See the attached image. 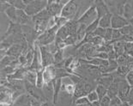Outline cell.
Here are the masks:
<instances>
[{
    "label": "cell",
    "mask_w": 133,
    "mask_h": 106,
    "mask_svg": "<svg viewBox=\"0 0 133 106\" xmlns=\"http://www.w3.org/2000/svg\"><path fill=\"white\" fill-rule=\"evenodd\" d=\"M58 30L59 28L57 26L46 30L37 38L34 43L38 44L39 46H46L50 44H52L53 42H55Z\"/></svg>",
    "instance_id": "obj_1"
},
{
    "label": "cell",
    "mask_w": 133,
    "mask_h": 106,
    "mask_svg": "<svg viewBox=\"0 0 133 106\" xmlns=\"http://www.w3.org/2000/svg\"><path fill=\"white\" fill-rule=\"evenodd\" d=\"M97 18H98L96 6L92 4L81 15V17L77 19V22L79 24H84L88 27Z\"/></svg>",
    "instance_id": "obj_2"
},
{
    "label": "cell",
    "mask_w": 133,
    "mask_h": 106,
    "mask_svg": "<svg viewBox=\"0 0 133 106\" xmlns=\"http://www.w3.org/2000/svg\"><path fill=\"white\" fill-rule=\"evenodd\" d=\"M47 3L48 1L45 0H31L30 3L26 6L25 11L29 16L34 17L45 10L47 6Z\"/></svg>",
    "instance_id": "obj_3"
},
{
    "label": "cell",
    "mask_w": 133,
    "mask_h": 106,
    "mask_svg": "<svg viewBox=\"0 0 133 106\" xmlns=\"http://www.w3.org/2000/svg\"><path fill=\"white\" fill-rule=\"evenodd\" d=\"M78 6H79V4L77 2L74 1V0L68 1L62 10L61 16L67 18L69 21L72 20L75 17V15H77Z\"/></svg>",
    "instance_id": "obj_4"
},
{
    "label": "cell",
    "mask_w": 133,
    "mask_h": 106,
    "mask_svg": "<svg viewBox=\"0 0 133 106\" xmlns=\"http://www.w3.org/2000/svg\"><path fill=\"white\" fill-rule=\"evenodd\" d=\"M68 1H48L46 10L51 17L61 15L62 10Z\"/></svg>",
    "instance_id": "obj_5"
},
{
    "label": "cell",
    "mask_w": 133,
    "mask_h": 106,
    "mask_svg": "<svg viewBox=\"0 0 133 106\" xmlns=\"http://www.w3.org/2000/svg\"><path fill=\"white\" fill-rule=\"evenodd\" d=\"M39 51L41 55V62L43 69L54 65V54L48 51L45 46H39Z\"/></svg>",
    "instance_id": "obj_6"
},
{
    "label": "cell",
    "mask_w": 133,
    "mask_h": 106,
    "mask_svg": "<svg viewBox=\"0 0 133 106\" xmlns=\"http://www.w3.org/2000/svg\"><path fill=\"white\" fill-rule=\"evenodd\" d=\"M131 89L128 84L125 78L121 79L119 82V90L117 97L123 102H128Z\"/></svg>",
    "instance_id": "obj_7"
},
{
    "label": "cell",
    "mask_w": 133,
    "mask_h": 106,
    "mask_svg": "<svg viewBox=\"0 0 133 106\" xmlns=\"http://www.w3.org/2000/svg\"><path fill=\"white\" fill-rule=\"evenodd\" d=\"M104 2L111 14L123 15L124 6L126 1H104Z\"/></svg>",
    "instance_id": "obj_8"
},
{
    "label": "cell",
    "mask_w": 133,
    "mask_h": 106,
    "mask_svg": "<svg viewBox=\"0 0 133 106\" xmlns=\"http://www.w3.org/2000/svg\"><path fill=\"white\" fill-rule=\"evenodd\" d=\"M129 24H130V22L127 20L123 15H112L111 28H112L113 30H120L121 28Z\"/></svg>",
    "instance_id": "obj_9"
},
{
    "label": "cell",
    "mask_w": 133,
    "mask_h": 106,
    "mask_svg": "<svg viewBox=\"0 0 133 106\" xmlns=\"http://www.w3.org/2000/svg\"><path fill=\"white\" fill-rule=\"evenodd\" d=\"M56 66L54 65L48 66L43 69V78L45 85L51 84L53 81L56 79Z\"/></svg>",
    "instance_id": "obj_10"
},
{
    "label": "cell",
    "mask_w": 133,
    "mask_h": 106,
    "mask_svg": "<svg viewBox=\"0 0 133 106\" xmlns=\"http://www.w3.org/2000/svg\"><path fill=\"white\" fill-rule=\"evenodd\" d=\"M53 103L55 104L57 103L59 92L62 89V78H56L53 81Z\"/></svg>",
    "instance_id": "obj_11"
},
{
    "label": "cell",
    "mask_w": 133,
    "mask_h": 106,
    "mask_svg": "<svg viewBox=\"0 0 133 106\" xmlns=\"http://www.w3.org/2000/svg\"><path fill=\"white\" fill-rule=\"evenodd\" d=\"M93 4L96 6L99 18L103 17L104 15L109 13V10H108V8L104 1H96L93 3Z\"/></svg>",
    "instance_id": "obj_12"
},
{
    "label": "cell",
    "mask_w": 133,
    "mask_h": 106,
    "mask_svg": "<svg viewBox=\"0 0 133 106\" xmlns=\"http://www.w3.org/2000/svg\"><path fill=\"white\" fill-rule=\"evenodd\" d=\"M123 16L129 22L133 18V1H126L124 6Z\"/></svg>",
    "instance_id": "obj_13"
},
{
    "label": "cell",
    "mask_w": 133,
    "mask_h": 106,
    "mask_svg": "<svg viewBox=\"0 0 133 106\" xmlns=\"http://www.w3.org/2000/svg\"><path fill=\"white\" fill-rule=\"evenodd\" d=\"M112 17V14H111L110 12L101 17L99 20V27L104 29L111 28Z\"/></svg>",
    "instance_id": "obj_14"
},
{
    "label": "cell",
    "mask_w": 133,
    "mask_h": 106,
    "mask_svg": "<svg viewBox=\"0 0 133 106\" xmlns=\"http://www.w3.org/2000/svg\"><path fill=\"white\" fill-rule=\"evenodd\" d=\"M116 62L118 65H129L133 63V57L127 54L118 56Z\"/></svg>",
    "instance_id": "obj_15"
},
{
    "label": "cell",
    "mask_w": 133,
    "mask_h": 106,
    "mask_svg": "<svg viewBox=\"0 0 133 106\" xmlns=\"http://www.w3.org/2000/svg\"><path fill=\"white\" fill-rule=\"evenodd\" d=\"M30 104V97L29 94H22V95L13 103L12 106H28Z\"/></svg>",
    "instance_id": "obj_16"
},
{
    "label": "cell",
    "mask_w": 133,
    "mask_h": 106,
    "mask_svg": "<svg viewBox=\"0 0 133 106\" xmlns=\"http://www.w3.org/2000/svg\"><path fill=\"white\" fill-rule=\"evenodd\" d=\"M131 65H119L116 69V70L115 71V74L117 77H124L128 75V74L131 71Z\"/></svg>",
    "instance_id": "obj_17"
},
{
    "label": "cell",
    "mask_w": 133,
    "mask_h": 106,
    "mask_svg": "<svg viewBox=\"0 0 133 106\" xmlns=\"http://www.w3.org/2000/svg\"><path fill=\"white\" fill-rule=\"evenodd\" d=\"M4 14L8 17V18L10 22H13L16 23V22H17V9L15 6L10 5L6 10Z\"/></svg>",
    "instance_id": "obj_18"
},
{
    "label": "cell",
    "mask_w": 133,
    "mask_h": 106,
    "mask_svg": "<svg viewBox=\"0 0 133 106\" xmlns=\"http://www.w3.org/2000/svg\"><path fill=\"white\" fill-rule=\"evenodd\" d=\"M25 81H26L29 83L36 85V81H37V71L35 70H32L28 69V71L26 73Z\"/></svg>",
    "instance_id": "obj_19"
},
{
    "label": "cell",
    "mask_w": 133,
    "mask_h": 106,
    "mask_svg": "<svg viewBox=\"0 0 133 106\" xmlns=\"http://www.w3.org/2000/svg\"><path fill=\"white\" fill-rule=\"evenodd\" d=\"M124 42H123L122 40H119L117 42H115L112 43L113 45V49L116 51V53L117 54L118 56L122 55L124 54H125L124 51Z\"/></svg>",
    "instance_id": "obj_20"
},
{
    "label": "cell",
    "mask_w": 133,
    "mask_h": 106,
    "mask_svg": "<svg viewBox=\"0 0 133 106\" xmlns=\"http://www.w3.org/2000/svg\"><path fill=\"white\" fill-rule=\"evenodd\" d=\"M65 88V92L69 94L70 96H74V92H75V90H76V85L74 84V82H72V79L71 81L69 82V83H66L65 85L62 83V89Z\"/></svg>",
    "instance_id": "obj_21"
},
{
    "label": "cell",
    "mask_w": 133,
    "mask_h": 106,
    "mask_svg": "<svg viewBox=\"0 0 133 106\" xmlns=\"http://www.w3.org/2000/svg\"><path fill=\"white\" fill-rule=\"evenodd\" d=\"M17 59L16 57H10V56H5L3 58L1 59V69H3L6 66H9L12 63H13L15 60Z\"/></svg>",
    "instance_id": "obj_22"
},
{
    "label": "cell",
    "mask_w": 133,
    "mask_h": 106,
    "mask_svg": "<svg viewBox=\"0 0 133 106\" xmlns=\"http://www.w3.org/2000/svg\"><path fill=\"white\" fill-rule=\"evenodd\" d=\"M43 69L37 71V81H36V87L39 89H42L45 85L43 78Z\"/></svg>",
    "instance_id": "obj_23"
},
{
    "label": "cell",
    "mask_w": 133,
    "mask_h": 106,
    "mask_svg": "<svg viewBox=\"0 0 133 106\" xmlns=\"http://www.w3.org/2000/svg\"><path fill=\"white\" fill-rule=\"evenodd\" d=\"M8 3L15 6L17 10H25L26 8V5L24 3V0H13V1H8Z\"/></svg>",
    "instance_id": "obj_24"
},
{
    "label": "cell",
    "mask_w": 133,
    "mask_h": 106,
    "mask_svg": "<svg viewBox=\"0 0 133 106\" xmlns=\"http://www.w3.org/2000/svg\"><path fill=\"white\" fill-rule=\"evenodd\" d=\"M95 90H96V92H97L100 100L108 94V89L106 87H104V85H102L97 84V85H96V88H95Z\"/></svg>",
    "instance_id": "obj_25"
},
{
    "label": "cell",
    "mask_w": 133,
    "mask_h": 106,
    "mask_svg": "<svg viewBox=\"0 0 133 106\" xmlns=\"http://www.w3.org/2000/svg\"><path fill=\"white\" fill-rule=\"evenodd\" d=\"M54 19H55V23H56V26L60 29L61 27L65 26L68 22L69 20H68L67 18H64V17H62L61 15H59V16H56L54 17Z\"/></svg>",
    "instance_id": "obj_26"
},
{
    "label": "cell",
    "mask_w": 133,
    "mask_h": 106,
    "mask_svg": "<svg viewBox=\"0 0 133 106\" xmlns=\"http://www.w3.org/2000/svg\"><path fill=\"white\" fill-rule=\"evenodd\" d=\"M99 20H100V18H97L96 20H95L93 22H92L90 25H89L87 27L86 34H92L99 27Z\"/></svg>",
    "instance_id": "obj_27"
},
{
    "label": "cell",
    "mask_w": 133,
    "mask_h": 106,
    "mask_svg": "<svg viewBox=\"0 0 133 106\" xmlns=\"http://www.w3.org/2000/svg\"><path fill=\"white\" fill-rule=\"evenodd\" d=\"M89 103H92V102H95V101H99L100 99H99V97H98V94L97 92H96V90H92V92H90L89 93H88V95L86 96Z\"/></svg>",
    "instance_id": "obj_28"
},
{
    "label": "cell",
    "mask_w": 133,
    "mask_h": 106,
    "mask_svg": "<svg viewBox=\"0 0 133 106\" xmlns=\"http://www.w3.org/2000/svg\"><path fill=\"white\" fill-rule=\"evenodd\" d=\"M122 38H123V35L121 34V33H120L119 30H113V32H112V39L111 43H113L115 42L121 40Z\"/></svg>",
    "instance_id": "obj_29"
},
{
    "label": "cell",
    "mask_w": 133,
    "mask_h": 106,
    "mask_svg": "<svg viewBox=\"0 0 133 106\" xmlns=\"http://www.w3.org/2000/svg\"><path fill=\"white\" fill-rule=\"evenodd\" d=\"M119 31H120V33H121V34L123 35V36H125V35H128V34L133 32V26L130 23L129 25L125 26L124 27L120 29Z\"/></svg>",
    "instance_id": "obj_30"
},
{
    "label": "cell",
    "mask_w": 133,
    "mask_h": 106,
    "mask_svg": "<svg viewBox=\"0 0 133 106\" xmlns=\"http://www.w3.org/2000/svg\"><path fill=\"white\" fill-rule=\"evenodd\" d=\"M112 32H113V29L112 28H108L106 30V33H105V36L104 38V41L106 42H111L112 39Z\"/></svg>",
    "instance_id": "obj_31"
},
{
    "label": "cell",
    "mask_w": 133,
    "mask_h": 106,
    "mask_svg": "<svg viewBox=\"0 0 133 106\" xmlns=\"http://www.w3.org/2000/svg\"><path fill=\"white\" fill-rule=\"evenodd\" d=\"M106 30H107V29H104V28L99 27L97 29H96V30L92 33V34L94 35V36H98V37H101V38H104V36H105Z\"/></svg>",
    "instance_id": "obj_32"
},
{
    "label": "cell",
    "mask_w": 133,
    "mask_h": 106,
    "mask_svg": "<svg viewBox=\"0 0 133 106\" xmlns=\"http://www.w3.org/2000/svg\"><path fill=\"white\" fill-rule=\"evenodd\" d=\"M100 104L101 106H110V103H111V97L109 96H104L103 98H101L100 101Z\"/></svg>",
    "instance_id": "obj_33"
},
{
    "label": "cell",
    "mask_w": 133,
    "mask_h": 106,
    "mask_svg": "<svg viewBox=\"0 0 133 106\" xmlns=\"http://www.w3.org/2000/svg\"><path fill=\"white\" fill-rule=\"evenodd\" d=\"M125 80L131 87V89H133V69H131V71L125 77Z\"/></svg>",
    "instance_id": "obj_34"
},
{
    "label": "cell",
    "mask_w": 133,
    "mask_h": 106,
    "mask_svg": "<svg viewBox=\"0 0 133 106\" xmlns=\"http://www.w3.org/2000/svg\"><path fill=\"white\" fill-rule=\"evenodd\" d=\"M122 103H123V101L116 96V97H114L111 98L110 106H121Z\"/></svg>",
    "instance_id": "obj_35"
},
{
    "label": "cell",
    "mask_w": 133,
    "mask_h": 106,
    "mask_svg": "<svg viewBox=\"0 0 133 106\" xmlns=\"http://www.w3.org/2000/svg\"><path fill=\"white\" fill-rule=\"evenodd\" d=\"M95 57H98V58H101V59H104V60H109V57H108V53L104 52V51H98L96 53Z\"/></svg>",
    "instance_id": "obj_36"
},
{
    "label": "cell",
    "mask_w": 133,
    "mask_h": 106,
    "mask_svg": "<svg viewBox=\"0 0 133 106\" xmlns=\"http://www.w3.org/2000/svg\"><path fill=\"white\" fill-rule=\"evenodd\" d=\"M75 104L76 105L77 104H89V101L87 98V97H81L80 98H77V100H75Z\"/></svg>",
    "instance_id": "obj_37"
},
{
    "label": "cell",
    "mask_w": 133,
    "mask_h": 106,
    "mask_svg": "<svg viewBox=\"0 0 133 106\" xmlns=\"http://www.w3.org/2000/svg\"><path fill=\"white\" fill-rule=\"evenodd\" d=\"M121 40L124 42H133V32L125 35V36H123Z\"/></svg>",
    "instance_id": "obj_38"
},
{
    "label": "cell",
    "mask_w": 133,
    "mask_h": 106,
    "mask_svg": "<svg viewBox=\"0 0 133 106\" xmlns=\"http://www.w3.org/2000/svg\"><path fill=\"white\" fill-rule=\"evenodd\" d=\"M0 4H1V12L4 13L6 10L10 6V4L8 3V1H1L0 2Z\"/></svg>",
    "instance_id": "obj_39"
},
{
    "label": "cell",
    "mask_w": 133,
    "mask_h": 106,
    "mask_svg": "<svg viewBox=\"0 0 133 106\" xmlns=\"http://www.w3.org/2000/svg\"><path fill=\"white\" fill-rule=\"evenodd\" d=\"M131 105L133 104V89H131L130 93H129V97H128V101Z\"/></svg>",
    "instance_id": "obj_40"
},
{
    "label": "cell",
    "mask_w": 133,
    "mask_h": 106,
    "mask_svg": "<svg viewBox=\"0 0 133 106\" xmlns=\"http://www.w3.org/2000/svg\"><path fill=\"white\" fill-rule=\"evenodd\" d=\"M41 106H53V104L48 101H45L42 103Z\"/></svg>",
    "instance_id": "obj_41"
},
{
    "label": "cell",
    "mask_w": 133,
    "mask_h": 106,
    "mask_svg": "<svg viewBox=\"0 0 133 106\" xmlns=\"http://www.w3.org/2000/svg\"><path fill=\"white\" fill-rule=\"evenodd\" d=\"M90 106H101L100 101H95V102L90 103Z\"/></svg>",
    "instance_id": "obj_42"
},
{
    "label": "cell",
    "mask_w": 133,
    "mask_h": 106,
    "mask_svg": "<svg viewBox=\"0 0 133 106\" xmlns=\"http://www.w3.org/2000/svg\"><path fill=\"white\" fill-rule=\"evenodd\" d=\"M121 106H131V105L128 102H123L122 104H121Z\"/></svg>",
    "instance_id": "obj_43"
},
{
    "label": "cell",
    "mask_w": 133,
    "mask_h": 106,
    "mask_svg": "<svg viewBox=\"0 0 133 106\" xmlns=\"http://www.w3.org/2000/svg\"><path fill=\"white\" fill-rule=\"evenodd\" d=\"M77 106H90V103H89V104H77Z\"/></svg>",
    "instance_id": "obj_44"
},
{
    "label": "cell",
    "mask_w": 133,
    "mask_h": 106,
    "mask_svg": "<svg viewBox=\"0 0 133 106\" xmlns=\"http://www.w3.org/2000/svg\"><path fill=\"white\" fill-rule=\"evenodd\" d=\"M128 55H130V56H131V57H133V49H132V50H131V52H130V53L128 54Z\"/></svg>",
    "instance_id": "obj_45"
},
{
    "label": "cell",
    "mask_w": 133,
    "mask_h": 106,
    "mask_svg": "<svg viewBox=\"0 0 133 106\" xmlns=\"http://www.w3.org/2000/svg\"><path fill=\"white\" fill-rule=\"evenodd\" d=\"M131 106H133V104H132V105H131Z\"/></svg>",
    "instance_id": "obj_46"
}]
</instances>
